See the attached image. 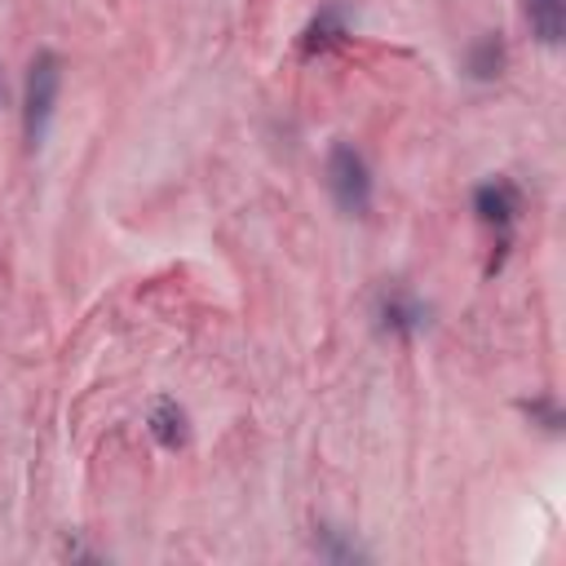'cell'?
Here are the masks:
<instances>
[{
    "instance_id": "6da1fadb",
    "label": "cell",
    "mask_w": 566,
    "mask_h": 566,
    "mask_svg": "<svg viewBox=\"0 0 566 566\" xmlns=\"http://www.w3.org/2000/svg\"><path fill=\"white\" fill-rule=\"evenodd\" d=\"M57 93H62V57L53 49H40L27 62V84H22V142L31 150H40L53 128Z\"/></svg>"
},
{
    "instance_id": "7a4b0ae2",
    "label": "cell",
    "mask_w": 566,
    "mask_h": 566,
    "mask_svg": "<svg viewBox=\"0 0 566 566\" xmlns=\"http://www.w3.org/2000/svg\"><path fill=\"white\" fill-rule=\"evenodd\" d=\"M327 195L332 203L345 212V217H367L371 212V195H376V181H371V164L367 155L354 146V142H332L327 150Z\"/></svg>"
},
{
    "instance_id": "3957f363",
    "label": "cell",
    "mask_w": 566,
    "mask_h": 566,
    "mask_svg": "<svg viewBox=\"0 0 566 566\" xmlns=\"http://www.w3.org/2000/svg\"><path fill=\"white\" fill-rule=\"evenodd\" d=\"M429 323H433V305H429L424 296H416L411 287L389 283V287L376 296V332H380V336L416 340L420 332H429Z\"/></svg>"
},
{
    "instance_id": "277c9868",
    "label": "cell",
    "mask_w": 566,
    "mask_h": 566,
    "mask_svg": "<svg viewBox=\"0 0 566 566\" xmlns=\"http://www.w3.org/2000/svg\"><path fill=\"white\" fill-rule=\"evenodd\" d=\"M473 217L495 234V239H513V226L522 217V190L509 177H486L473 186Z\"/></svg>"
},
{
    "instance_id": "5b68a950",
    "label": "cell",
    "mask_w": 566,
    "mask_h": 566,
    "mask_svg": "<svg viewBox=\"0 0 566 566\" xmlns=\"http://www.w3.org/2000/svg\"><path fill=\"white\" fill-rule=\"evenodd\" d=\"M349 31H354L349 4H345V0H327V4H318V13L301 27L296 49H301V57H318V53L336 49L340 40H349Z\"/></svg>"
},
{
    "instance_id": "8992f818",
    "label": "cell",
    "mask_w": 566,
    "mask_h": 566,
    "mask_svg": "<svg viewBox=\"0 0 566 566\" xmlns=\"http://www.w3.org/2000/svg\"><path fill=\"white\" fill-rule=\"evenodd\" d=\"M509 71V44L500 31H482L469 49H464V75L473 84H495Z\"/></svg>"
},
{
    "instance_id": "52a82bcc",
    "label": "cell",
    "mask_w": 566,
    "mask_h": 566,
    "mask_svg": "<svg viewBox=\"0 0 566 566\" xmlns=\"http://www.w3.org/2000/svg\"><path fill=\"white\" fill-rule=\"evenodd\" d=\"M146 429H150V438H155L164 451H181V447L190 442V416H186V407H181L177 398H168V394H159V398L150 402Z\"/></svg>"
},
{
    "instance_id": "ba28073f",
    "label": "cell",
    "mask_w": 566,
    "mask_h": 566,
    "mask_svg": "<svg viewBox=\"0 0 566 566\" xmlns=\"http://www.w3.org/2000/svg\"><path fill=\"white\" fill-rule=\"evenodd\" d=\"M522 9L531 22V35L544 49H557L566 40V0H522Z\"/></svg>"
},
{
    "instance_id": "9c48e42d",
    "label": "cell",
    "mask_w": 566,
    "mask_h": 566,
    "mask_svg": "<svg viewBox=\"0 0 566 566\" xmlns=\"http://www.w3.org/2000/svg\"><path fill=\"white\" fill-rule=\"evenodd\" d=\"M314 553H318L323 562H367V557H371L358 539H349V535L336 531V526H314Z\"/></svg>"
},
{
    "instance_id": "30bf717a",
    "label": "cell",
    "mask_w": 566,
    "mask_h": 566,
    "mask_svg": "<svg viewBox=\"0 0 566 566\" xmlns=\"http://www.w3.org/2000/svg\"><path fill=\"white\" fill-rule=\"evenodd\" d=\"M517 411H522L531 424H539L544 433H553V438L566 429V416H562V407H557V398H553V394H535V398H522V402H517Z\"/></svg>"
},
{
    "instance_id": "8fae6325",
    "label": "cell",
    "mask_w": 566,
    "mask_h": 566,
    "mask_svg": "<svg viewBox=\"0 0 566 566\" xmlns=\"http://www.w3.org/2000/svg\"><path fill=\"white\" fill-rule=\"evenodd\" d=\"M62 557H71V562H97V553L84 548L80 539H66V544H62Z\"/></svg>"
},
{
    "instance_id": "7c38bea8",
    "label": "cell",
    "mask_w": 566,
    "mask_h": 566,
    "mask_svg": "<svg viewBox=\"0 0 566 566\" xmlns=\"http://www.w3.org/2000/svg\"><path fill=\"white\" fill-rule=\"evenodd\" d=\"M0 102H4V84H0Z\"/></svg>"
}]
</instances>
